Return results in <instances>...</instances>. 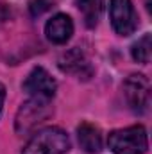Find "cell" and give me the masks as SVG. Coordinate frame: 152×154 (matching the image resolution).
<instances>
[{"mask_svg":"<svg viewBox=\"0 0 152 154\" xmlns=\"http://www.w3.org/2000/svg\"><path fill=\"white\" fill-rule=\"evenodd\" d=\"M52 106H50V99H43V97H31L29 100H25L18 113L14 116V131L18 134H29L34 129H38L43 122H47L52 116Z\"/></svg>","mask_w":152,"mask_h":154,"instance_id":"1","label":"cell"},{"mask_svg":"<svg viewBox=\"0 0 152 154\" xmlns=\"http://www.w3.org/2000/svg\"><path fill=\"white\" fill-rule=\"evenodd\" d=\"M108 145L113 154H145L149 149L147 129L143 125L116 129L109 134Z\"/></svg>","mask_w":152,"mask_h":154,"instance_id":"2","label":"cell"},{"mask_svg":"<svg viewBox=\"0 0 152 154\" xmlns=\"http://www.w3.org/2000/svg\"><path fill=\"white\" fill-rule=\"evenodd\" d=\"M70 151V138L61 127H45L29 140L22 154H66Z\"/></svg>","mask_w":152,"mask_h":154,"instance_id":"3","label":"cell"},{"mask_svg":"<svg viewBox=\"0 0 152 154\" xmlns=\"http://www.w3.org/2000/svg\"><path fill=\"white\" fill-rule=\"evenodd\" d=\"M122 88H123V97L134 113L143 115L149 111V106H150V81H149V77H145L143 74H132L123 81Z\"/></svg>","mask_w":152,"mask_h":154,"instance_id":"4","label":"cell"},{"mask_svg":"<svg viewBox=\"0 0 152 154\" xmlns=\"http://www.w3.org/2000/svg\"><path fill=\"white\" fill-rule=\"evenodd\" d=\"M109 18L120 36H131L138 29V14L131 0H109Z\"/></svg>","mask_w":152,"mask_h":154,"instance_id":"5","label":"cell"},{"mask_svg":"<svg viewBox=\"0 0 152 154\" xmlns=\"http://www.w3.org/2000/svg\"><path fill=\"white\" fill-rule=\"evenodd\" d=\"M23 90L31 97H43V99H52L57 90L56 79L50 75L45 68L36 66L31 70V74L23 81Z\"/></svg>","mask_w":152,"mask_h":154,"instance_id":"6","label":"cell"},{"mask_svg":"<svg viewBox=\"0 0 152 154\" xmlns=\"http://www.w3.org/2000/svg\"><path fill=\"white\" fill-rule=\"evenodd\" d=\"M59 68L61 72L65 74H70V75H75L77 79H84L88 81L90 77L93 75V66L91 63L88 61L86 54L81 50V48H70L68 52H65L61 57H59Z\"/></svg>","mask_w":152,"mask_h":154,"instance_id":"7","label":"cell"},{"mask_svg":"<svg viewBox=\"0 0 152 154\" xmlns=\"http://www.w3.org/2000/svg\"><path fill=\"white\" fill-rule=\"evenodd\" d=\"M45 34H47L48 41H52L56 45L66 43L74 34V22H72V18L68 14H63V13L52 16L47 22V25H45Z\"/></svg>","mask_w":152,"mask_h":154,"instance_id":"8","label":"cell"},{"mask_svg":"<svg viewBox=\"0 0 152 154\" xmlns=\"http://www.w3.org/2000/svg\"><path fill=\"white\" fill-rule=\"evenodd\" d=\"M77 138L81 147L90 154H97L102 151V133L97 125L90 122H82L77 127Z\"/></svg>","mask_w":152,"mask_h":154,"instance_id":"9","label":"cell"},{"mask_svg":"<svg viewBox=\"0 0 152 154\" xmlns=\"http://www.w3.org/2000/svg\"><path fill=\"white\" fill-rule=\"evenodd\" d=\"M75 4L84 16V23L88 27H95L104 13L106 0H75Z\"/></svg>","mask_w":152,"mask_h":154,"instance_id":"10","label":"cell"},{"mask_svg":"<svg viewBox=\"0 0 152 154\" xmlns=\"http://www.w3.org/2000/svg\"><path fill=\"white\" fill-rule=\"evenodd\" d=\"M150 48H152V36L147 32L132 45V48H131L132 59L138 61V63H143V65L150 63V52H152Z\"/></svg>","mask_w":152,"mask_h":154,"instance_id":"11","label":"cell"},{"mask_svg":"<svg viewBox=\"0 0 152 154\" xmlns=\"http://www.w3.org/2000/svg\"><path fill=\"white\" fill-rule=\"evenodd\" d=\"M50 7H54V0H31L29 2V11L32 16H41Z\"/></svg>","mask_w":152,"mask_h":154,"instance_id":"12","label":"cell"},{"mask_svg":"<svg viewBox=\"0 0 152 154\" xmlns=\"http://www.w3.org/2000/svg\"><path fill=\"white\" fill-rule=\"evenodd\" d=\"M4 100H5V86L0 82V113H2V106H4Z\"/></svg>","mask_w":152,"mask_h":154,"instance_id":"13","label":"cell"}]
</instances>
